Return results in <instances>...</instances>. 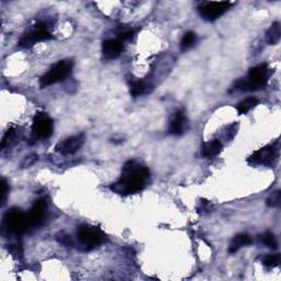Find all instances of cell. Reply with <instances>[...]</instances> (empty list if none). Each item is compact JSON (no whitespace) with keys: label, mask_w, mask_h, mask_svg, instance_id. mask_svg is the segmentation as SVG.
Instances as JSON below:
<instances>
[{"label":"cell","mask_w":281,"mask_h":281,"mask_svg":"<svg viewBox=\"0 0 281 281\" xmlns=\"http://www.w3.org/2000/svg\"><path fill=\"white\" fill-rule=\"evenodd\" d=\"M150 178V170L136 161H129L123 167L121 178L111 185L112 191L119 194H134L145 188L146 180Z\"/></svg>","instance_id":"1"},{"label":"cell","mask_w":281,"mask_h":281,"mask_svg":"<svg viewBox=\"0 0 281 281\" xmlns=\"http://www.w3.org/2000/svg\"><path fill=\"white\" fill-rule=\"evenodd\" d=\"M271 69L266 64L258 65L249 71L246 78L236 80L235 88L242 92H255L266 87V85L271 76Z\"/></svg>","instance_id":"2"},{"label":"cell","mask_w":281,"mask_h":281,"mask_svg":"<svg viewBox=\"0 0 281 281\" xmlns=\"http://www.w3.org/2000/svg\"><path fill=\"white\" fill-rule=\"evenodd\" d=\"M74 63L73 60L63 59L56 63L45 75H43L40 79V86L42 88L47 87V86L54 85L59 81H63L71 75Z\"/></svg>","instance_id":"3"},{"label":"cell","mask_w":281,"mask_h":281,"mask_svg":"<svg viewBox=\"0 0 281 281\" xmlns=\"http://www.w3.org/2000/svg\"><path fill=\"white\" fill-rule=\"evenodd\" d=\"M3 224L8 232L15 235H21L30 226L28 214L23 213L19 209H11L8 211L3 218Z\"/></svg>","instance_id":"4"},{"label":"cell","mask_w":281,"mask_h":281,"mask_svg":"<svg viewBox=\"0 0 281 281\" xmlns=\"http://www.w3.org/2000/svg\"><path fill=\"white\" fill-rule=\"evenodd\" d=\"M77 237L86 249H93L101 244L103 235L98 227L84 224L78 227Z\"/></svg>","instance_id":"5"},{"label":"cell","mask_w":281,"mask_h":281,"mask_svg":"<svg viewBox=\"0 0 281 281\" xmlns=\"http://www.w3.org/2000/svg\"><path fill=\"white\" fill-rule=\"evenodd\" d=\"M231 6L230 1H209L199 7V12L205 20L214 21L225 14Z\"/></svg>","instance_id":"6"},{"label":"cell","mask_w":281,"mask_h":281,"mask_svg":"<svg viewBox=\"0 0 281 281\" xmlns=\"http://www.w3.org/2000/svg\"><path fill=\"white\" fill-rule=\"evenodd\" d=\"M52 38L51 33L47 31L45 24H37L20 38L19 45L22 47H31L38 42L47 41Z\"/></svg>","instance_id":"7"},{"label":"cell","mask_w":281,"mask_h":281,"mask_svg":"<svg viewBox=\"0 0 281 281\" xmlns=\"http://www.w3.org/2000/svg\"><path fill=\"white\" fill-rule=\"evenodd\" d=\"M32 132L40 138H47L53 133V121L47 114L40 112L33 119Z\"/></svg>","instance_id":"8"},{"label":"cell","mask_w":281,"mask_h":281,"mask_svg":"<svg viewBox=\"0 0 281 281\" xmlns=\"http://www.w3.org/2000/svg\"><path fill=\"white\" fill-rule=\"evenodd\" d=\"M277 157V150L274 146H266L249 157L248 162L253 165H271Z\"/></svg>","instance_id":"9"},{"label":"cell","mask_w":281,"mask_h":281,"mask_svg":"<svg viewBox=\"0 0 281 281\" xmlns=\"http://www.w3.org/2000/svg\"><path fill=\"white\" fill-rule=\"evenodd\" d=\"M84 142H85V137L83 134L71 136L57 144V146H56V152H58L63 155L74 154L81 148V146H83Z\"/></svg>","instance_id":"10"},{"label":"cell","mask_w":281,"mask_h":281,"mask_svg":"<svg viewBox=\"0 0 281 281\" xmlns=\"http://www.w3.org/2000/svg\"><path fill=\"white\" fill-rule=\"evenodd\" d=\"M46 212V203L44 200H38L34 203L28 214L30 226H38L43 222Z\"/></svg>","instance_id":"11"},{"label":"cell","mask_w":281,"mask_h":281,"mask_svg":"<svg viewBox=\"0 0 281 281\" xmlns=\"http://www.w3.org/2000/svg\"><path fill=\"white\" fill-rule=\"evenodd\" d=\"M123 44L122 42L119 40H114V38H109L106 40L102 44V53L105 58L107 59H114L119 57L121 53L123 52Z\"/></svg>","instance_id":"12"},{"label":"cell","mask_w":281,"mask_h":281,"mask_svg":"<svg viewBox=\"0 0 281 281\" xmlns=\"http://www.w3.org/2000/svg\"><path fill=\"white\" fill-rule=\"evenodd\" d=\"M186 124V116L184 111H177L174 118L170 121L169 132L175 135H180L184 133V128Z\"/></svg>","instance_id":"13"},{"label":"cell","mask_w":281,"mask_h":281,"mask_svg":"<svg viewBox=\"0 0 281 281\" xmlns=\"http://www.w3.org/2000/svg\"><path fill=\"white\" fill-rule=\"evenodd\" d=\"M223 145L219 140H212L203 144L202 154L206 158H213L221 153Z\"/></svg>","instance_id":"14"},{"label":"cell","mask_w":281,"mask_h":281,"mask_svg":"<svg viewBox=\"0 0 281 281\" xmlns=\"http://www.w3.org/2000/svg\"><path fill=\"white\" fill-rule=\"evenodd\" d=\"M250 244H252V237H250L248 234H245V233L237 234L234 239L232 240L230 247H228V252H230L231 254H234L242 247L250 245Z\"/></svg>","instance_id":"15"},{"label":"cell","mask_w":281,"mask_h":281,"mask_svg":"<svg viewBox=\"0 0 281 281\" xmlns=\"http://www.w3.org/2000/svg\"><path fill=\"white\" fill-rule=\"evenodd\" d=\"M281 37V27L279 22H275L268 29L266 33V40L269 45H277Z\"/></svg>","instance_id":"16"},{"label":"cell","mask_w":281,"mask_h":281,"mask_svg":"<svg viewBox=\"0 0 281 281\" xmlns=\"http://www.w3.org/2000/svg\"><path fill=\"white\" fill-rule=\"evenodd\" d=\"M258 102L259 100L255 97H249L247 99H245V100L237 105V112H239L240 114H246L248 111L252 110L253 108L256 107L258 105Z\"/></svg>","instance_id":"17"},{"label":"cell","mask_w":281,"mask_h":281,"mask_svg":"<svg viewBox=\"0 0 281 281\" xmlns=\"http://www.w3.org/2000/svg\"><path fill=\"white\" fill-rule=\"evenodd\" d=\"M197 41V36L194 32L189 31L187 33L184 34L183 38H181V42H180V49L183 52L189 50L190 47L193 46L194 43Z\"/></svg>","instance_id":"18"},{"label":"cell","mask_w":281,"mask_h":281,"mask_svg":"<svg viewBox=\"0 0 281 281\" xmlns=\"http://www.w3.org/2000/svg\"><path fill=\"white\" fill-rule=\"evenodd\" d=\"M130 88H131L130 89V93H131V96L133 97L141 96V94H143L146 92V85L141 80L133 81Z\"/></svg>","instance_id":"19"},{"label":"cell","mask_w":281,"mask_h":281,"mask_svg":"<svg viewBox=\"0 0 281 281\" xmlns=\"http://www.w3.org/2000/svg\"><path fill=\"white\" fill-rule=\"evenodd\" d=\"M262 242L267 247H269L271 249H276L278 247V242H277L276 236L270 232H266L265 234L262 235Z\"/></svg>","instance_id":"20"},{"label":"cell","mask_w":281,"mask_h":281,"mask_svg":"<svg viewBox=\"0 0 281 281\" xmlns=\"http://www.w3.org/2000/svg\"><path fill=\"white\" fill-rule=\"evenodd\" d=\"M280 262V255L274 254V255H268L265 258L262 259V263L267 267H276L278 266Z\"/></svg>","instance_id":"21"},{"label":"cell","mask_w":281,"mask_h":281,"mask_svg":"<svg viewBox=\"0 0 281 281\" xmlns=\"http://www.w3.org/2000/svg\"><path fill=\"white\" fill-rule=\"evenodd\" d=\"M280 201H281V192L279 191V190H277V191L272 192L270 196L268 197L267 206L270 207L278 206L280 205Z\"/></svg>","instance_id":"22"},{"label":"cell","mask_w":281,"mask_h":281,"mask_svg":"<svg viewBox=\"0 0 281 281\" xmlns=\"http://www.w3.org/2000/svg\"><path fill=\"white\" fill-rule=\"evenodd\" d=\"M1 192H0V202H1V206H3L6 203L8 192H9V187H8V184L5 179H1Z\"/></svg>","instance_id":"23"},{"label":"cell","mask_w":281,"mask_h":281,"mask_svg":"<svg viewBox=\"0 0 281 281\" xmlns=\"http://www.w3.org/2000/svg\"><path fill=\"white\" fill-rule=\"evenodd\" d=\"M37 161V156L36 154L30 155V156L25 157L24 162H23V164H22V167H29V166H31V165H33V164L36 163Z\"/></svg>","instance_id":"24"},{"label":"cell","mask_w":281,"mask_h":281,"mask_svg":"<svg viewBox=\"0 0 281 281\" xmlns=\"http://www.w3.org/2000/svg\"><path fill=\"white\" fill-rule=\"evenodd\" d=\"M133 36H134V32L133 31H125V32H123V33H121L120 34V37L122 38L123 41H127V40H131V38L133 37Z\"/></svg>","instance_id":"25"},{"label":"cell","mask_w":281,"mask_h":281,"mask_svg":"<svg viewBox=\"0 0 281 281\" xmlns=\"http://www.w3.org/2000/svg\"><path fill=\"white\" fill-rule=\"evenodd\" d=\"M58 241L62 243L63 245H71L72 244V240H71V237H69L68 235H65V234H62V239L60 237H58Z\"/></svg>","instance_id":"26"}]
</instances>
